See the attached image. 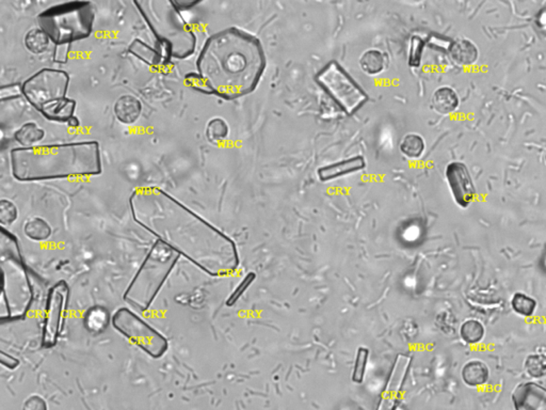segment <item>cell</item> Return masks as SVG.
<instances>
[{"mask_svg":"<svg viewBox=\"0 0 546 410\" xmlns=\"http://www.w3.org/2000/svg\"><path fill=\"white\" fill-rule=\"evenodd\" d=\"M135 222L199 269L216 275L237 264L228 236L159 187H141L129 199Z\"/></svg>","mask_w":546,"mask_h":410,"instance_id":"cell-1","label":"cell"},{"mask_svg":"<svg viewBox=\"0 0 546 410\" xmlns=\"http://www.w3.org/2000/svg\"><path fill=\"white\" fill-rule=\"evenodd\" d=\"M195 66L213 95L235 101L255 91L265 74L267 57L257 37L228 27L205 41Z\"/></svg>","mask_w":546,"mask_h":410,"instance_id":"cell-2","label":"cell"},{"mask_svg":"<svg viewBox=\"0 0 546 410\" xmlns=\"http://www.w3.org/2000/svg\"><path fill=\"white\" fill-rule=\"evenodd\" d=\"M11 173L19 182L48 181L99 175L101 148L94 140L14 148L10 152Z\"/></svg>","mask_w":546,"mask_h":410,"instance_id":"cell-3","label":"cell"},{"mask_svg":"<svg viewBox=\"0 0 546 410\" xmlns=\"http://www.w3.org/2000/svg\"><path fill=\"white\" fill-rule=\"evenodd\" d=\"M134 5L171 59L185 60L195 54L197 36L172 0L134 1Z\"/></svg>","mask_w":546,"mask_h":410,"instance_id":"cell-4","label":"cell"},{"mask_svg":"<svg viewBox=\"0 0 546 410\" xmlns=\"http://www.w3.org/2000/svg\"><path fill=\"white\" fill-rule=\"evenodd\" d=\"M95 6L91 1H68L47 8L38 15L42 29L56 46L86 40L93 32Z\"/></svg>","mask_w":546,"mask_h":410,"instance_id":"cell-5","label":"cell"},{"mask_svg":"<svg viewBox=\"0 0 546 410\" xmlns=\"http://www.w3.org/2000/svg\"><path fill=\"white\" fill-rule=\"evenodd\" d=\"M179 257L173 248L157 240L127 288L125 300L141 311L148 310Z\"/></svg>","mask_w":546,"mask_h":410,"instance_id":"cell-6","label":"cell"},{"mask_svg":"<svg viewBox=\"0 0 546 410\" xmlns=\"http://www.w3.org/2000/svg\"><path fill=\"white\" fill-rule=\"evenodd\" d=\"M111 324L117 333L153 359L162 358L169 349L166 337L128 308L117 310L113 315Z\"/></svg>","mask_w":546,"mask_h":410,"instance_id":"cell-7","label":"cell"},{"mask_svg":"<svg viewBox=\"0 0 546 410\" xmlns=\"http://www.w3.org/2000/svg\"><path fill=\"white\" fill-rule=\"evenodd\" d=\"M70 75L57 68H45L31 75L21 85L23 97L40 113L47 105L66 99Z\"/></svg>","mask_w":546,"mask_h":410,"instance_id":"cell-8","label":"cell"},{"mask_svg":"<svg viewBox=\"0 0 546 410\" xmlns=\"http://www.w3.org/2000/svg\"><path fill=\"white\" fill-rule=\"evenodd\" d=\"M317 81L345 113H355L368 99L364 90L335 61L330 62L317 75Z\"/></svg>","mask_w":546,"mask_h":410,"instance_id":"cell-9","label":"cell"},{"mask_svg":"<svg viewBox=\"0 0 546 410\" xmlns=\"http://www.w3.org/2000/svg\"><path fill=\"white\" fill-rule=\"evenodd\" d=\"M70 288L66 281H59L48 291L42 328V345L46 349L58 343L64 330Z\"/></svg>","mask_w":546,"mask_h":410,"instance_id":"cell-10","label":"cell"},{"mask_svg":"<svg viewBox=\"0 0 546 410\" xmlns=\"http://www.w3.org/2000/svg\"><path fill=\"white\" fill-rule=\"evenodd\" d=\"M445 175L456 203L460 208H469L476 198L477 193L467 166L461 162L448 164Z\"/></svg>","mask_w":546,"mask_h":410,"instance_id":"cell-11","label":"cell"},{"mask_svg":"<svg viewBox=\"0 0 546 410\" xmlns=\"http://www.w3.org/2000/svg\"><path fill=\"white\" fill-rule=\"evenodd\" d=\"M514 410H546V388L536 382H524L511 394Z\"/></svg>","mask_w":546,"mask_h":410,"instance_id":"cell-12","label":"cell"},{"mask_svg":"<svg viewBox=\"0 0 546 410\" xmlns=\"http://www.w3.org/2000/svg\"><path fill=\"white\" fill-rule=\"evenodd\" d=\"M364 168H365V159L363 156L358 155L319 168L317 173H318L320 181L328 182L345 177V175H352V173H359Z\"/></svg>","mask_w":546,"mask_h":410,"instance_id":"cell-13","label":"cell"},{"mask_svg":"<svg viewBox=\"0 0 546 410\" xmlns=\"http://www.w3.org/2000/svg\"><path fill=\"white\" fill-rule=\"evenodd\" d=\"M115 118L125 125L135 124L142 113V103L132 95H124L115 101Z\"/></svg>","mask_w":546,"mask_h":410,"instance_id":"cell-14","label":"cell"},{"mask_svg":"<svg viewBox=\"0 0 546 410\" xmlns=\"http://www.w3.org/2000/svg\"><path fill=\"white\" fill-rule=\"evenodd\" d=\"M463 382L471 388H478L489 382L490 370L483 361L473 359L467 361L461 371Z\"/></svg>","mask_w":546,"mask_h":410,"instance_id":"cell-15","label":"cell"},{"mask_svg":"<svg viewBox=\"0 0 546 410\" xmlns=\"http://www.w3.org/2000/svg\"><path fill=\"white\" fill-rule=\"evenodd\" d=\"M77 103L75 99H66L55 101L52 104L47 105L42 110L41 115L48 121L59 123H68L70 119L75 116Z\"/></svg>","mask_w":546,"mask_h":410,"instance_id":"cell-16","label":"cell"},{"mask_svg":"<svg viewBox=\"0 0 546 410\" xmlns=\"http://www.w3.org/2000/svg\"><path fill=\"white\" fill-rule=\"evenodd\" d=\"M128 52L152 68H162L168 64L157 48H150V45L139 39L133 41L132 44L129 45Z\"/></svg>","mask_w":546,"mask_h":410,"instance_id":"cell-17","label":"cell"},{"mask_svg":"<svg viewBox=\"0 0 546 410\" xmlns=\"http://www.w3.org/2000/svg\"><path fill=\"white\" fill-rule=\"evenodd\" d=\"M449 54L451 59L459 66H471L478 59L479 55L476 45L465 39L455 41L450 45Z\"/></svg>","mask_w":546,"mask_h":410,"instance_id":"cell-18","label":"cell"},{"mask_svg":"<svg viewBox=\"0 0 546 410\" xmlns=\"http://www.w3.org/2000/svg\"><path fill=\"white\" fill-rule=\"evenodd\" d=\"M432 108L441 115H449L459 106V97L455 90L449 87L438 88L431 99Z\"/></svg>","mask_w":546,"mask_h":410,"instance_id":"cell-19","label":"cell"},{"mask_svg":"<svg viewBox=\"0 0 546 410\" xmlns=\"http://www.w3.org/2000/svg\"><path fill=\"white\" fill-rule=\"evenodd\" d=\"M111 320L113 318H111L108 310L104 306H92L86 312L84 323L89 333H93V335H99L110 325Z\"/></svg>","mask_w":546,"mask_h":410,"instance_id":"cell-20","label":"cell"},{"mask_svg":"<svg viewBox=\"0 0 546 410\" xmlns=\"http://www.w3.org/2000/svg\"><path fill=\"white\" fill-rule=\"evenodd\" d=\"M13 137L21 148H32L44 139L45 130L37 123L27 122L21 125Z\"/></svg>","mask_w":546,"mask_h":410,"instance_id":"cell-21","label":"cell"},{"mask_svg":"<svg viewBox=\"0 0 546 410\" xmlns=\"http://www.w3.org/2000/svg\"><path fill=\"white\" fill-rule=\"evenodd\" d=\"M387 58L381 50L371 48L366 50L360 58V66L367 75L375 76L382 73L387 68Z\"/></svg>","mask_w":546,"mask_h":410,"instance_id":"cell-22","label":"cell"},{"mask_svg":"<svg viewBox=\"0 0 546 410\" xmlns=\"http://www.w3.org/2000/svg\"><path fill=\"white\" fill-rule=\"evenodd\" d=\"M23 232L27 237L30 238L31 241L43 242L46 241L52 236V226L48 224L46 220L35 217L25 224Z\"/></svg>","mask_w":546,"mask_h":410,"instance_id":"cell-23","label":"cell"},{"mask_svg":"<svg viewBox=\"0 0 546 410\" xmlns=\"http://www.w3.org/2000/svg\"><path fill=\"white\" fill-rule=\"evenodd\" d=\"M426 149L424 138L418 134L406 135L400 142V151L410 159H418L424 154Z\"/></svg>","mask_w":546,"mask_h":410,"instance_id":"cell-24","label":"cell"},{"mask_svg":"<svg viewBox=\"0 0 546 410\" xmlns=\"http://www.w3.org/2000/svg\"><path fill=\"white\" fill-rule=\"evenodd\" d=\"M485 335V326L477 320H467L460 327V337L469 345L478 344Z\"/></svg>","mask_w":546,"mask_h":410,"instance_id":"cell-25","label":"cell"},{"mask_svg":"<svg viewBox=\"0 0 546 410\" xmlns=\"http://www.w3.org/2000/svg\"><path fill=\"white\" fill-rule=\"evenodd\" d=\"M52 41L47 37L46 33L40 28L31 29L27 32L23 43L29 52L35 55L43 54L46 52Z\"/></svg>","mask_w":546,"mask_h":410,"instance_id":"cell-26","label":"cell"},{"mask_svg":"<svg viewBox=\"0 0 546 410\" xmlns=\"http://www.w3.org/2000/svg\"><path fill=\"white\" fill-rule=\"evenodd\" d=\"M512 310L518 315L530 318L537 310L538 302L535 298L524 293H516L511 298Z\"/></svg>","mask_w":546,"mask_h":410,"instance_id":"cell-27","label":"cell"},{"mask_svg":"<svg viewBox=\"0 0 546 410\" xmlns=\"http://www.w3.org/2000/svg\"><path fill=\"white\" fill-rule=\"evenodd\" d=\"M228 134H230V128L223 119L213 118L207 123L205 135L207 140L211 144H221L228 138Z\"/></svg>","mask_w":546,"mask_h":410,"instance_id":"cell-28","label":"cell"},{"mask_svg":"<svg viewBox=\"0 0 546 410\" xmlns=\"http://www.w3.org/2000/svg\"><path fill=\"white\" fill-rule=\"evenodd\" d=\"M526 373L535 380L545 378L546 358L541 355H530L525 360Z\"/></svg>","mask_w":546,"mask_h":410,"instance_id":"cell-29","label":"cell"},{"mask_svg":"<svg viewBox=\"0 0 546 410\" xmlns=\"http://www.w3.org/2000/svg\"><path fill=\"white\" fill-rule=\"evenodd\" d=\"M368 358H369V349L366 347H360L355 362H354L353 372H352V382L355 384H362L364 382L366 370H367Z\"/></svg>","mask_w":546,"mask_h":410,"instance_id":"cell-30","label":"cell"},{"mask_svg":"<svg viewBox=\"0 0 546 410\" xmlns=\"http://www.w3.org/2000/svg\"><path fill=\"white\" fill-rule=\"evenodd\" d=\"M17 216H19V211L14 203L7 199L0 201V222L3 226L14 224Z\"/></svg>","mask_w":546,"mask_h":410,"instance_id":"cell-31","label":"cell"},{"mask_svg":"<svg viewBox=\"0 0 546 410\" xmlns=\"http://www.w3.org/2000/svg\"><path fill=\"white\" fill-rule=\"evenodd\" d=\"M255 279V273H248V275H246V276L242 279V282L238 284V286L235 289L234 292L230 295V297H228V300H226V306H234V304L240 300V297H242V295L246 293V291L252 286V283L254 282Z\"/></svg>","mask_w":546,"mask_h":410,"instance_id":"cell-32","label":"cell"},{"mask_svg":"<svg viewBox=\"0 0 546 410\" xmlns=\"http://www.w3.org/2000/svg\"><path fill=\"white\" fill-rule=\"evenodd\" d=\"M185 84L187 87L197 91V92L203 93V95H213L211 90L209 89L208 85L204 81V78L202 77L199 73L191 72V73L186 74Z\"/></svg>","mask_w":546,"mask_h":410,"instance_id":"cell-33","label":"cell"},{"mask_svg":"<svg viewBox=\"0 0 546 410\" xmlns=\"http://www.w3.org/2000/svg\"><path fill=\"white\" fill-rule=\"evenodd\" d=\"M23 95L21 85L3 86L0 89V99L5 101L6 99H17Z\"/></svg>","mask_w":546,"mask_h":410,"instance_id":"cell-34","label":"cell"},{"mask_svg":"<svg viewBox=\"0 0 546 410\" xmlns=\"http://www.w3.org/2000/svg\"><path fill=\"white\" fill-rule=\"evenodd\" d=\"M23 410H47V406L41 396H32L23 404Z\"/></svg>","mask_w":546,"mask_h":410,"instance_id":"cell-35","label":"cell"},{"mask_svg":"<svg viewBox=\"0 0 546 410\" xmlns=\"http://www.w3.org/2000/svg\"><path fill=\"white\" fill-rule=\"evenodd\" d=\"M172 3L175 6L176 9L181 12V11L193 9L195 6L199 5L201 1L199 0H172Z\"/></svg>","mask_w":546,"mask_h":410,"instance_id":"cell-36","label":"cell"},{"mask_svg":"<svg viewBox=\"0 0 546 410\" xmlns=\"http://www.w3.org/2000/svg\"><path fill=\"white\" fill-rule=\"evenodd\" d=\"M68 46H66V50L60 52V48L56 46V52H55L54 59L58 64H66L68 60Z\"/></svg>","mask_w":546,"mask_h":410,"instance_id":"cell-37","label":"cell"},{"mask_svg":"<svg viewBox=\"0 0 546 410\" xmlns=\"http://www.w3.org/2000/svg\"><path fill=\"white\" fill-rule=\"evenodd\" d=\"M538 26L546 31V9L540 12L537 19Z\"/></svg>","mask_w":546,"mask_h":410,"instance_id":"cell-38","label":"cell"},{"mask_svg":"<svg viewBox=\"0 0 546 410\" xmlns=\"http://www.w3.org/2000/svg\"><path fill=\"white\" fill-rule=\"evenodd\" d=\"M66 124H68L70 128H77L80 125L79 119L74 116Z\"/></svg>","mask_w":546,"mask_h":410,"instance_id":"cell-39","label":"cell"},{"mask_svg":"<svg viewBox=\"0 0 546 410\" xmlns=\"http://www.w3.org/2000/svg\"><path fill=\"white\" fill-rule=\"evenodd\" d=\"M545 162H546V154H545Z\"/></svg>","mask_w":546,"mask_h":410,"instance_id":"cell-40","label":"cell"}]
</instances>
